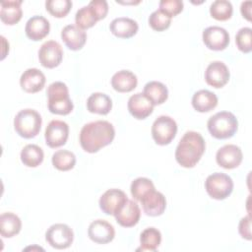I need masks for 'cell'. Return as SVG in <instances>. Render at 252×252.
<instances>
[{"instance_id": "obj_1", "label": "cell", "mask_w": 252, "mask_h": 252, "mask_svg": "<svg viewBox=\"0 0 252 252\" xmlns=\"http://www.w3.org/2000/svg\"><path fill=\"white\" fill-rule=\"evenodd\" d=\"M114 137L113 125L105 120H97L83 126L80 132V144L85 152L93 154L109 145Z\"/></svg>"}, {"instance_id": "obj_2", "label": "cell", "mask_w": 252, "mask_h": 252, "mask_svg": "<svg viewBox=\"0 0 252 252\" xmlns=\"http://www.w3.org/2000/svg\"><path fill=\"white\" fill-rule=\"evenodd\" d=\"M205 149L206 144L202 135L195 131H188L176 147V161L183 167H194L205 153Z\"/></svg>"}, {"instance_id": "obj_3", "label": "cell", "mask_w": 252, "mask_h": 252, "mask_svg": "<svg viewBox=\"0 0 252 252\" xmlns=\"http://www.w3.org/2000/svg\"><path fill=\"white\" fill-rule=\"evenodd\" d=\"M46 94L48 97L47 105L51 113L67 115L73 110L74 104L69 96L68 87L63 82H54L50 84Z\"/></svg>"}, {"instance_id": "obj_4", "label": "cell", "mask_w": 252, "mask_h": 252, "mask_svg": "<svg viewBox=\"0 0 252 252\" xmlns=\"http://www.w3.org/2000/svg\"><path fill=\"white\" fill-rule=\"evenodd\" d=\"M208 130L216 139L231 138L237 131L238 121L233 113L220 111L211 116L208 120Z\"/></svg>"}, {"instance_id": "obj_5", "label": "cell", "mask_w": 252, "mask_h": 252, "mask_svg": "<svg viewBox=\"0 0 252 252\" xmlns=\"http://www.w3.org/2000/svg\"><path fill=\"white\" fill-rule=\"evenodd\" d=\"M42 119L40 114L31 108L20 110L14 118V128L23 138L31 139L35 137L41 128Z\"/></svg>"}, {"instance_id": "obj_6", "label": "cell", "mask_w": 252, "mask_h": 252, "mask_svg": "<svg viewBox=\"0 0 252 252\" xmlns=\"http://www.w3.org/2000/svg\"><path fill=\"white\" fill-rule=\"evenodd\" d=\"M205 189L210 197L216 200L227 198L233 190V181L230 176L222 172L209 175L205 181Z\"/></svg>"}, {"instance_id": "obj_7", "label": "cell", "mask_w": 252, "mask_h": 252, "mask_svg": "<svg viewBox=\"0 0 252 252\" xmlns=\"http://www.w3.org/2000/svg\"><path fill=\"white\" fill-rule=\"evenodd\" d=\"M177 124L173 118L166 115L158 116L152 126L154 141L160 146L168 145L175 137Z\"/></svg>"}, {"instance_id": "obj_8", "label": "cell", "mask_w": 252, "mask_h": 252, "mask_svg": "<svg viewBox=\"0 0 252 252\" xmlns=\"http://www.w3.org/2000/svg\"><path fill=\"white\" fill-rule=\"evenodd\" d=\"M45 239L53 248L66 249L73 243L74 232L72 228L65 223H55L46 230Z\"/></svg>"}, {"instance_id": "obj_9", "label": "cell", "mask_w": 252, "mask_h": 252, "mask_svg": "<svg viewBox=\"0 0 252 252\" xmlns=\"http://www.w3.org/2000/svg\"><path fill=\"white\" fill-rule=\"evenodd\" d=\"M69 136V126L62 120H52L45 129V143L50 148H58L66 144Z\"/></svg>"}, {"instance_id": "obj_10", "label": "cell", "mask_w": 252, "mask_h": 252, "mask_svg": "<svg viewBox=\"0 0 252 252\" xmlns=\"http://www.w3.org/2000/svg\"><path fill=\"white\" fill-rule=\"evenodd\" d=\"M63 58L61 45L55 40H48L41 44L38 50V59L40 64L48 69L57 67Z\"/></svg>"}, {"instance_id": "obj_11", "label": "cell", "mask_w": 252, "mask_h": 252, "mask_svg": "<svg viewBox=\"0 0 252 252\" xmlns=\"http://www.w3.org/2000/svg\"><path fill=\"white\" fill-rule=\"evenodd\" d=\"M203 41L205 45L215 51H220L227 47L229 43L228 32L220 27L213 26L208 27L204 30L202 34Z\"/></svg>"}, {"instance_id": "obj_12", "label": "cell", "mask_w": 252, "mask_h": 252, "mask_svg": "<svg viewBox=\"0 0 252 252\" xmlns=\"http://www.w3.org/2000/svg\"><path fill=\"white\" fill-rule=\"evenodd\" d=\"M90 239L98 244H106L113 240L115 230L111 223L105 220H95L92 221L88 228Z\"/></svg>"}, {"instance_id": "obj_13", "label": "cell", "mask_w": 252, "mask_h": 252, "mask_svg": "<svg viewBox=\"0 0 252 252\" xmlns=\"http://www.w3.org/2000/svg\"><path fill=\"white\" fill-rule=\"evenodd\" d=\"M242 151L241 149L232 144L224 145L220 148L216 155L217 163L226 169H232L237 167L242 161Z\"/></svg>"}, {"instance_id": "obj_14", "label": "cell", "mask_w": 252, "mask_h": 252, "mask_svg": "<svg viewBox=\"0 0 252 252\" xmlns=\"http://www.w3.org/2000/svg\"><path fill=\"white\" fill-rule=\"evenodd\" d=\"M128 200L127 195L120 189L112 188L105 191L99 198V208L106 215H114Z\"/></svg>"}, {"instance_id": "obj_15", "label": "cell", "mask_w": 252, "mask_h": 252, "mask_svg": "<svg viewBox=\"0 0 252 252\" xmlns=\"http://www.w3.org/2000/svg\"><path fill=\"white\" fill-rule=\"evenodd\" d=\"M227 66L221 61L211 62L205 71V80L208 85L214 88H222L229 80Z\"/></svg>"}, {"instance_id": "obj_16", "label": "cell", "mask_w": 252, "mask_h": 252, "mask_svg": "<svg viewBox=\"0 0 252 252\" xmlns=\"http://www.w3.org/2000/svg\"><path fill=\"white\" fill-rule=\"evenodd\" d=\"M154 106L153 102L143 93H137L131 95L127 103L130 114L140 120L150 116L154 110Z\"/></svg>"}, {"instance_id": "obj_17", "label": "cell", "mask_w": 252, "mask_h": 252, "mask_svg": "<svg viewBox=\"0 0 252 252\" xmlns=\"http://www.w3.org/2000/svg\"><path fill=\"white\" fill-rule=\"evenodd\" d=\"M140 202L142 203L144 213L150 217H158L162 215L166 208V200L164 195L158 191H156V189L146 194Z\"/></svg>"}, {"instance_id": "obj_18", "label": "cell", "mask_w": 252, "mask_h": 252, "mask_svg": "<svg viewBox=\"0 0 252 252\" xmlns=\"http://www.w3.org/2000/svg\"><path fill=\"white\" fill-rule=\"evenodd\" d=\"M114 217L121 226L132 227L138 223L141 217V210L136 202L128 199L114 214Z\"/></svg>"}, {"instance_id": "obj_19", "label": "cell", "mask_w": 252, "mask_h": 252, "mask_svg": "<svg viewBox=\"0 0 252 252\" xmlns=\"http://www.w3.org/2000/svg\"><path fill=\"white\" fill-rule=\"evenodd\" d=\"M45 84L44 74L36 68H29L22 74L20 85L22 89L29 94H34L41 91Z\"/></svg>"}, {"instance_id": "obj_20", "label": "cell", "mask_w": 252, "mask_h": 252, "mask_svg": "<svg viewBox=\"0 0 252 252\" xmlns=\"http://www.w3.org/2000/svg\"><path fill=\"white\" fill-rule=\"evenodd\" d=\"M61 38L71 50H80L87 41V33L76 25H67L61 32Z\"/></svg>"}, {"instance_id": "obj_21", "label": "cell", "mask_w": 252, "mask_h": 252, "mask_svg": "<svg viewBox=\"0 0 252 252\" xmlns=\"http://www.w3.org/2000/svg\"><path fill=\"white\" fill-rule=\"evenodd\" d=\"M50 31V24L42 16H33L30 18L26 24L25 32L27 36L33 40L38 41L44 38Z\"/></svg>"}, {"instance_id": "obj_22", "label": "cell", "mask_w": 252, "mask_h": 252, "mask_svg": "<svg viewBox=\"0 0 252 252\" xmlns=\"http://www.w3.org/2000/svg\"><path fill=\"white\" fill-rule=\"evenodd\" d=\"M110 32L119 38H130L138 32V24L131 18L119 17L114 19L109 25Z\"/></svg>"}, {"instance_id": "obj_23", "label": "cell", "mask_w": 252, "mask_h": 252, "mask_svg": "<svg viewBox=\"0 0 252 252\" xmlns=\"http://www.w3.org/2000/svg\"><path fill=\"white\" fill-rule=\"evenodd\" d=\"M137 76L129 70L118 71L111 78V86L118 93H129L137 87Z\"/></svg>"}, {"instance_id": "obj_24", "label": "cell", "mask_w": 252, "mask_h": 252, "mask_svg": "<svg viewBox=\"0 0 252 252\" xmlns=\"http://www.w3.org/2000/svg\"><path fill=\"white\" fill-rule=\"evenodd\" d=\"M22 1H3L1 2V10H0V19L1 21L9 26H13L17 24L23 16V11L21 8Z\"/></svg>"}, {"instance_id": "obj_25", "label": "cell", "mask_w": 252, "mask_h": 252, "mask_svg": "<svg viewBox=\"0 0 252 252\" xmlns=\"http://www.w3.org/2000/svg\"><path fill=\"white\" fill-rule=\"evenodd\" d=\"M192 105L198 112H209L218 105V97L208 90H200L193 94Z\"/></svg>"}, {"instance_id": "obj_26", "label": "cell", "mask_w": 252, "mask_h": 252, "mask_svg": "<svg viewBox=\"0 0 252 252\" xmlns=\"http://www.w3.org/2000/svg\"><path fill=\"white\" fill-rule=\"evenodd\" d=\"M87 108L92 113L105 115L112 108V100L103 93H94L87 99Z\"/></svg>"}, {"instance_id": "obj_27", "label": "cell", "mask_w": 252, "mask_h": 252, "mask_svg": "<svg viewBox=\"0 0 252 252\" xmlns=\"http://www.w3.org/2000/svg\"><path fill=\"white\" fill-rule=\"evenodd\" d=\"M22 228L20 218L13 213H3L0 216V233L1 236L11 238L17 235Z\"/></svg>"}, {"instance_id": "obj_28", "label": "cell", "mask_w": 252, "mask_h": 252, "mask_svg": "<svg viewBox=\"0 0 252 252\" xmlns=\"http://www.w3.org/2000/svg\"><path fill=\"white\" fill-rule=\"evenodd\" d=\"M143 94L153 102L154 105L162 104L168 97V90L160 82L152 81L145 85Z\"/></svg>"}, {"instance_id": "obj_29", "label": "cell", "mask_w": 252, "mask_h": 252, "mask_svg": "<svg viewBox=\"0 0 252 252\" xmlns=\"http://www.w3.org/2000/svg\"><path fill=\"white\" fill-rule=\"evenodd\" d=\"M42 149L34 144H29L21 151V160L28 167H36L43 160Z\"/></svg>"}, {"instance_id": "obj_30", "label": "cell", "mask_w": 252, "mask_h": 252, "mask_svg": "<svg viewBox=\"0 0 252 252\" xmlns=\"http://www.w3.org/2000/svg\"><path fill=\"white\" fill-rule=\"evenodd\" d=\"M161 242V233L156 227L144 229L140 235L142 251H156Z\"/></svg>"}, {"instance_id": "obj_31", "label": "cell", "mask_w": 252, "mask_h": 252, "mask_svg": "<svg viewBox=\"0 0 252 252\" xmlns=\"http://www.w3.org/2000/svg\"><path fill=\"white\" fill-rule=\"evenodd\" d=\"M76 163L75 155L67 150H59L52 156V164L55 168L61 171L72 169Z\"/></svg>"}, {"instance_id": "obj_32", "label": "cell", "mask_w": 252, "mask_h": 252, "mask_svg": "<svg viewBox=\"0 0 252 252\" xmlns=\"http://www.w3.org/2000/svg\"><path fill=\"white\" fill-rule=\"evenodd\" d=\"M233 12L232 5L227 0H216L211 4L210 14L218 21H226L231 18Z\"/></svg>"}, {"instance_id": "obj_33", "label": "cell", "mask_w": 252, "mask_h": 252, "mask_svg": "<svg viewBox=\"0 0 252 252\" xmlns=\"http://www.w3.org/2000/svg\"><path fill=\"white\" fill-rule=\"evenodd\" d=\"M98 21L93 9L88 5L79 9L75 15L76 26L82 30L92 28Z\"/></svg>"}, {"instance_id": "obj_34", "label": "cell", "mask_w": 252, "mask_h": 252, "mask_svg": "<svg viewBox=\"0 0 252 252\" xmlns=\"http://www.w3.org/2000/svg\"><path fill=\"white\" fill-rule=\"evenodd\" d=\"M155 189V185L153 181L146 177H138L134 179L130 186V191L133 198L137 201H141V199L148 194L150 191Z\"/></svg>"}, {"instance_id": "obj_35", "label": "cell", "mask_w": 252, "mask_h": 252, "mask_svg": "<svg viewBox=\"0 0 252 252\" xmlns=\"http://www.w3.org/2000/svg\"><path fill=\"white\" fill-rule=\"evenodd\" d=\"M170 24H171V17L165 14L160 9L154 11L149 17L150 27L157 32H162L168 29Z\"/></svg>"}, {"instance_id": "obj_36", "label": "cell", "mask_w": 252, "mask_h": 252, "mask_svg": "<svg viewBox=\"0 0 252 252\" xmlns=\"http://www.w3.org/2000/svg\"><path fill=\"white\" fill-rule=\"evenodd\" d=\"M45 7L52 16L63 18L70 12L72 2L70 0H48L45 2Z\"/></svg>"}, {"instance_id": "obj_37", "label": "cell", "mask_w": 252, "mask_h": 252, "mask_svg": "<svg viewBox=\"0 0 252 252\" xmlns=\"http://www.w3.org/2000/svg\"><path fill=\"white\" fill-rule=\"evenodd\" d=\"M251 34H252L251 28L245 27V28H241L235 35L236 46L243 53H249L252 50Z\"/></svg>"}, {"instance_id": "obj_38", "label": "cell", "mask_w": 252, "mask_h": 252, "mask_svg": "<svg viewBox=\"0 0 252 252\" xmlns=\"http://www.w3.org/2000/svg\"><path fill=\"white\" fill-rule=\"evenodd\" d=\"M159 9L172 18L183 10V2L181 0H161Z\"/></svg>"}, {"instance_id": "obj_39", "label": "cell", "mask_w": 252, "mask_h": 252, "mask_svg": "<svg viewBox=\"0 0 252 252\" xmlns=\"http://www.w3.org/2000/svg\"><path fill=\"white\" fill-rule=\"evenodd\" d=\"M89 6L93 9L98 21L104 19L108 13V5L105 0H92Z\"/></svg>"}, {"instance_id": "obj_40", "label": "cell", "mask_w": 252, "mask_h": 252, "mask_svg": "<svg viewBox=\"0 0 252 252\" xmlns=\"http://www.w3.org/2000/svg\"><path fill=\"white\" fill-rule=\"evenodd\" d=\"M250 224H251V220H250V216H246L244 218H242L239 221L238 224V231L239 234L241 235L242 238L247 239V240H251V229H250Z\"/></svg>"}, {"instance_id": "obj_41", "label": "cell", "mask_w": 252, "mask_h": 252, "mask_svg": "<svg viewBox=\"0 0 252 252\" xmlns=\"http://www.w3.org/2000/svg\"><path fill=\"white\" fill-rule=\"evenodd\" d=\"M251 5H252L251 1H245V2H242L240 6V12L242 16L248 21H251Z\"/></svg>"}]
</instances>
